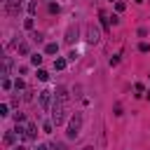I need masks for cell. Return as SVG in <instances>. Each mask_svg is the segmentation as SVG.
Returning a JSON list of instances; mask_svg holds the SVG:
<instances>
[{
  "label": "cell",
  "mask_w": 150,
  "mask_h": 150,
  "mask_svg": "<svg viewBox=\"0 0 150 150\" xmlns=\"http://www.w3.org/2000/svg\"><path fill=\"white\" fill-rule=\"evenodd\" d=\"M77 35H80V28H77V26H70V28L66 30V42L73 45V42L77 40Z\"/></svg>",
  "instance_id": "7"
},
{
  "label": "cell",
  "mask_w": 150,
  "mask_h": 150,
  "mask_svg": "<svg viewBox=\"0 0 150 150\" xmlns=\"http://www.w3.org/2000/svg\"><path fill=\"white\" fill-rule=\"evenodd\" d=\"M98 40H101V33H98V28H96L94 23H89V26H87V42H89V45H96Z\"/></svg>",
  "instance_id": "4"
},
{
  "label": "cell",
  "mask_w": 150,
  "mask_h": 150,
  "mask_svg": "<svg viewBox=\"0 0 150 150\" xmlns=\"http://www.w3.org/2000/svg\"><path fill=\"white\" fill-rule=\"evenodd\" d=\"M5 12L9 16H16L21 12V0H5Z\"/></svg>",
  "instance_id": "3"
},
{
  "label": "cell",
  "mask_w": 150,
  "mask_h": 150,
  "mask_svg": "<svg viewBox=\"0 0 150 150\" xmlns=\"http://www.w3.org/2000/svg\"><path fill=\"white\" fill-rule=\"evenodd\" d=\"M7 110H9V108H7V103H2V105H0V115L5 117V115H7Z\"/></svg>",
  "instance_id": "20"
},
{
  "label": "cell",
  "mask_w": 150,
  "mask_h": 150,
  "mask_svg": "<svg viewBox=\"0 0 150 150\" xmlns=\"http://www.w3.org/2000/svg\"><path fill=\"white\" fill-rule=\"evenodd\" d=\"M38 150H49V148H47V145H40V148H38Z\"/></svg>",
  "instance_id": "25"
},
{
  "label": "cell",
  "mask_w": 150,
  "mask_h": 150,
  "mask_svg": "<svg viewBox=\"0 0 150 150\" xmlns=\"http://www.w3.org/2000/svg\"><path fill=\"white\" fill-rule=\"evenodd\" d=\"M16 150H26V148H23V145H19V148H16Z\"/></svg>",
  "instance_id": "27"
},
{
  "label": "cell",
  "mask_w": 150,
  "mask_h": 150,
  "mask_svg": "<svg viewBox=\"0 0 150 150\" xmlns=\"http://www.w3.org/2000/svg\"><path fill=\"white\" fill-rule=\"evenodd\" d=\"M134 91H136V96H141V94H143V84H136V87H134Z\"/></svg>",
  "instance_id": "18"
},
{
  "label": "cell",
  "mask_w": 150,
  "mask_h": 150,
  "mask_svg": "<svg viewBox=\"0 0 150 150\" xmlns=\"http://www.w3.org/2000/svg\"><path fill=\"white\" fill-rule=\"evenodd\" d=\"M33 40L35 42H42V33H33Z\"/></svg>",
  "instance_id": "23"
},
{
  "label": "cell",
  "mask_w": 150,
  "mask_h": 150,
  "mask_svg": "<svg viewBox=\"0 0 150 150\" xmlns=\"http://www.w3.org/2000/svg\"><path fill=\"white\" fill-rule=\"evenodd\" d=\"M54 150H68V148H66V143H56V145H54Z\"/></svg>",
  "instance_id": "24"
},
{
  "label": "cell",
  "mask_w": 150,
  "mask_h": 150,
  "mask_svg": "<svg viewBox=\"0 0 150 150\" xmlns=\"http://www.w3.org/2000/svg\"><path fill=\"white\" fill-rule=\"evenodd\" d=\"M38 77H40L42 82H47V80H49V73H47V70H38Z\"/></svg>",
  "instance_id": "14"
},
{
  "label": "cell",
  "mask_w": 150,
  "mask_h": 150,
  "mask_svg": "<svg viewBox=\"0 0 150 150\" xmlns=\"http://www.w3.org/2000/svg\"><path fill=\"white\" fill-rule=\"evenodd\" d=\"M35 9H38V2H30V5H28V12H30V14H33V12H35Z\"/></svg>",
  "instance_id": "21"
},
{
  "label": "cell",
  "mask_w": 150,
  "mask_h": 150,
  "mask_svg": "<svg viewBox=\"0 0 150 150\" xmlns=\"http://www.w3.org/2000/svg\"><path fill=\"white\" fill-rule=\"evenodd\" d=\"M30 63L33 66H40L42 63V54H30Z\"/></svg>",
  "instance_id": "11"
},
{
  "label": "cell",
  "mask_w": 150,
  "mask_h": 150,
  "mask_svg": "<svg viewBox=\"0 0 150 150\" xmlns=\"http://www.w3.org/2000/svg\"><path fill=\"white\" fill-rule=\"evenodd\" d=\"M110 2H115V0H110Z\"/></svg>",
  "instance_id": "28"
},
{
  "label": "cell",
  "mask_w": 150,
  "mask_h": 150,
  "mask_svg": "<svg viewBox=\"0 0 150 150\" xmlns=\"http://www.w3.org/2000/svg\"><path fill=\"white\" fill-rule=\"evenodd\" d=\"M63 120H66V110H63V103L54 101V103H52V122L59 127V124H63Z\"/></svg>",
  "instance_id": "2"
},
{
  "label": "cell",
  "mask_w": 150,
  "mask_h": 150,
  "mask_svg": "<svg viewBox=\"0 0 150 150\" xmlns=\"http://www.w3.org/2000/svg\"><path fill=\"white\" fill-rule=\"evenodd\" d=\"M35 136H38V127H35V124L30 122V124H28V127L23 129V138H28V141H33Z\"/></svg>",
  "instance_id": "8"
},
{
  "label": "cell",
  "mask_w": 150,
  "mask_h": 150,
  "mask_svg": "<svg viewBox=\"0 0 150 150\" xmlns=\"http://www.w3.org/2000/svg\"><path fill=\"white\" fill-rule=\"evenodd\" d=\"M56 52H59V45L56 42H49L47 45V54H56Z\"/></svg>",
  "instance_id": "12"
},
{
  "label": "cell",
  "mask_w": 150,
  "mask_h": 150,
  "mask_svg": "<svg viewBox=\"0 0 150 150\" xmlns=\"http://www.w3.org/2000/svg\"><path fill=\"white\" fill-rule=\"evenodd\" d=\"M19 54H28V45H26V42L19 45Z\"/></svg>",
  "instance_id": "15"
},
{
  "label": "cell",
  "mask_w": 150,
  "mask_h": 150,
  "mask_svg": "<svg viewBox=\"0 0 150 150\" xmlns=\"http://www.w3.org/2000/svg\"><path fill=\"white\" fill-rule=\"evenodd\" d=\"M23 26H26V28L30 30V28H33V19H26V21H23Z\"/></svg>",
  "instance_id": "22"
},
{
  "label": "cell",
  "mask_w": 150,
  "mask_h": 150,
  "mask_svg": "<svg viewBox=\"0 0 150 150\" xmlns=\"http://www.w3.org/2000/svg\"><path fill=\"white\" fill-rule=\"evenodd\" d=\"M16 138H19V134H16V129H14V131H7V134H5V143H7V145H12V143H14Z\"/></svg>",
  "instance_id": "9"
},
{
  "label": "cell",
  "mask_w": 150,
  "mask_h": 150,
  "mask_svg": "<svg viewBox=\"0 0 150 150\" xmlns=\"http://www.w3.org/2000/svg\"><path fill=\"white\" fill-rule=\"evenodd\" d=\"M23 120H26V117H23V112H16V115H14V122H16V124H19V122H23Z\"/></svg>",
  "instance_id": "17"
},
{
  "label": "cell",
  "mask_w": 150,
  "mask_h": 150,
  "mask_svg": "<svg viewBox=\"0 0 150 150\" xmlns=\"http://www.w3.org/2000/svg\"><path fill=\"white\" fill-rule=\"evenodd\" d=\"M54 68H56V70H63V68H66V61H63V59H56V61H54Z\"/></svg>",
  "instance_id": "13"
},
{
  "label": "cell",
  "mask_w": 150,
  "mask_h": 150,
  "mask_svg": "<svg viewBox=\"0 0 150 150\" xmlns=\"http://www.w3.org/2000/svg\"><path fill=\"white\" fill-rule=\"evenodd\" d=\"M23 101H33V91H30V89L23 94Z\"/></svg>",
  "instance_id": "19"
},
{
  "label": "cell",
  "mask_w": 150,
  "mask_h": 150,
  "mask_svg": "<svg viewBox=\"0 0 150 150\" xmlns=\"http://www.w3.org/2000/svg\"><path fill=\"white\" fill-rule=\"evenodd\" d=\"M38 101H40L42 110H47V108H49V101H52V91H49V89H42V91L38 94Z\"/></svg>",
  "instance_id": "6"
},
{
  "label": "cell",
  "mask_w": 150,
  "mask_h": 150,
  "mask_svg": "<svg viewBox=\"0 0 150 150\" xmlns=\"http://www.w3.org/2000/svg\"><path fill=\"white\" fill-rule=\"evenodd\" d=\"M23 87H26V84H23V80H16V82H14V89H16V91H19V89H23Z\"/></svg>",
  "instance_id": "16"
},
{
  "label": "cell",
  "mask_w": 150,
  "mask_h": 150,
  "mask_svg": "<svg viewBox=\"0 0 150 150\" xmlns=\"http://www.w3.org/2000/svg\"><path fill=\"white\" fill-rule=\"evenodd\" d=\"M82 150H94V148H91V145H87V148H82Z\"/></svg>",
  "instance_id": "26"
},
{
  "label": "cell",
  "mask_w": 150,
  "mask_h": 150,
  "mask_svg": "<svg viewBox=\"0 0 150 150\" xmlns=\"http://www.w3.org/2000/svg\"><path fill=\"white\" fill-rule=\"evenodd\" d=\"M54 101H59V103H63V105L68 103V89H66L63 84L56 87V91H54Z\"/></svg>",
  "instance_id": "5"
},
{
  "label": "cell",
  "mask_w": 150,
  "mask_h": 150,
  "mask_svg": "<svg viewBox=\"0 0 150 150\" xmlns=\"http://www.w3.org/2000/svg\"><path fill=\"white\" fill-rule=\"evenodd\" d=\"M80 129H82V112H75V115H70L66 136H68V138H77V136H80Z\"/></svg>",
  "instance_id": "1"
},
{
  "label": "cell",
  "mask_w": 150,
  "mask_h": 150,
  "mask_svg": "<svg viewBox=\"0 0 150 150\" xmlns=\"http://www.w3.org/2000/svg\"><path fill=\"white\" fill-rule=\"evenodd\" d=\"M9 68H12V59H5V63H2V77L9 75Z\"/></svg>",
  "instance_id": "10"
}]
</instances>
